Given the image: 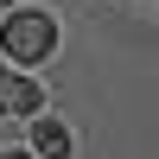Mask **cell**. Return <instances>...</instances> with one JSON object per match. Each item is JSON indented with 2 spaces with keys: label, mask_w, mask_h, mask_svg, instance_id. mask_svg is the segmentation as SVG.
<instances>
[{
  "label": "cell",
  "mask_w": 159,
  "mask_h": 159,
  "mask_svg": "<svg viewBox=\"0 0 159 159\" xmlns=\"http://www.w3.org/2000/svg\"><path fill=\"white\" fill-rule=\"evenodd\" d=\"M51 45H57L51 13H13V19L0 25V51H7V57H19V64H38Z\"/></svg>",
  "instance_id": "1"
},
{
  "label": "cell",
  "mask_w": 159,
  "mask_h": 159,
  "mask_svg": "<svg viewBox=\"0 0 159 159\" xmlns=\"http://www.w3.org/2000/svg\"><path fill=\"white\" fill-rule=\"evenodd\" d=\"M38 83L32 76H13V70H0V115H38Z\"/></svg>",
  "instance_id": "2"
},
{
  "label": "cell",
  "mask_w": 159,
  "mask_h": 159,
  "mask_svg": "<svg viewBox=\"0 0 159 159\" xmlns=\"http://www.w3.org/2000/svg\"><path fill=\"white\" fill-rule=\"evenodd\" d=\"M38 159H70V127L64 121H38Z\"/></svg>",
  "instance_id": "3"
},
{
  "label": "cell",
  "mask_w": 159,
  "mask_h": 159,
  "mask_svg": "<svg viewBox=\"0 0 159 159\" xmlns=\"http://www.w3.org/2000/svg\"><path fill=\"white\" fill-rule=\"evenodd\" d=\"M7 159H32V153H7Z\"/></svg>",
  "instance_id": "4"
},
{
  "label": "cell",
  "mask_w": 159,
  "mask_h": 159,
  "mask_svg": "<svg viewBox=\"0 0 159 159\" xmlns=\"http://www.w3.org/2000/svg\"><path fill=\"white\" fill-rule=\"evenodd\" d=\"M0 7H7V0H0Z\"/></svg>",
  "instance_id": "5"
}]
</instances>
